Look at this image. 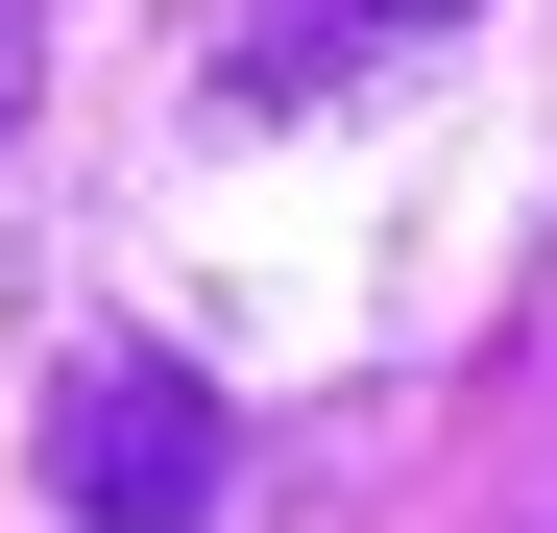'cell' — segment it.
I'll list each match as a JSON object with an SVG mask.
<instances>
[{"label": "cell", "instance_id": "1", "mask_svg": "<svg viewBox=\"0 0 557 533\" xmlns=\"http://www.w3.org/2000/svg\"><path fill=\"white\" fill-rule=\"evenodd\" d=\"M49 485H73V533H219L243 412H219L195 364H73V388H49Z\"/></svg>", "mask_w": 557, "mask_h": 533}, {"label": "cell", "instance_id": "2", "mask_svg": "<svg viewBox=\"0 0 557 533\" xmlns=\"http://www.w3.org/2000/svg\"><path fill=\"white\" fill-rule=\"evenodd\" d=\"M436 25H460V0H267V25H243V98H339V73H388Z\"/></svg>", "mask_w": 557, "mask_h": 533}, {"label": "cell", "instance_id": "3", "mask_svg": "<svg viewBox=\"0 0 557 533\" xmlns=\"http://www.w3.org/2000/svg\"><path fill=\"white\" fill-rule=\"evenodd\" d=\"M25 49H49V25H25V0H0V146H25Z\"/></svg>", "mask_w": 557, "mask_h": 533}]
</instances>
